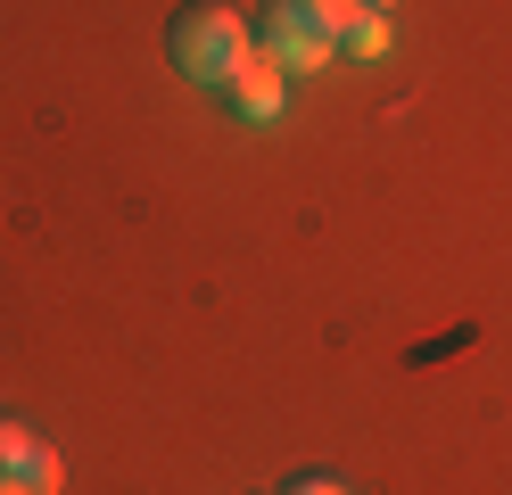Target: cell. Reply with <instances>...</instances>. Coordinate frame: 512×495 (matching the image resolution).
Returning a JSON list of instances; mask_svg holds the SVG:
<instances>
[{
  "label": "cell",
  "mask_w": 512,
  "mask_h": 495,
  "mask_svg": "<svg viewBox=\"0 0 512 495\" xmlns=\"http://www.w3.org/2000/svg\"><path fill=\"white\" fill-rule=\"evenodd\" d=\"M166 58L182 66L190 83H207V91H215L240 58H256V33H248L232 9H223V0H190V9L166 17Z\"/></svg>",
  "instance_id": "cell-1"
},
{
  "label": "cell",
  "mask_w": 512,
  "mask_h": 495,
  "mask_svg": "<svg viewBox=\"0 0 512 495\" xmlns=\"http://www.w3.org/2000/svg\"><path fill=\"white\" fill-rule=\"evenodd\" d=\"M256 50H265L281 75H306V66H323L339 42H331V25L314 17V0H265V17H256Z\"/></svg>",
  "instance_id": "cell-2"
},
{
  "label": "cell",
  "mask_w": 512,
  "mask_h": 495,
  "mask_svg": "<svg viewBox=\"0 0 512 495\" xmlns=\"http://www.w3.org/2000/svg\"><path fill=\"white\" fill-rule=\"evenodd\" d=\"M281 91H290V75H281L265 50H256V58H240L232 75L215 83V99H223V108H232L240 124H273V116H281Z\"/></svg>",
  "instance_id": "cell-3"
},
{
  "label": "cell",
  "mask_w": 512,
  "mask_h": 495,
  "mask_svg": "<svg viewBox=\"0 0 512 495\" xmlns=\"http://www.w3.org/2000/svg\"><path fill=\"white\" fill-rule=\"evenodd\" d=\"M339 50H347V58H389V50H397V42H389V9H356V17L339 25Z\"/></svg>",
  "instance_id": "cell-4"
},
{
  "label": "cell",
  "mask_w": 512,
  "mask_h": 495,
  "mask_svg": "<svg viewBox=\"0 0 512 495\" xmlns=\"http://www.w3.org/2000/svg\"><path fill=\"white\" fill-rule=\"evenodd\" d=\"M25 487H34V495H58V487H67V462H58V446H34V454H25V471H17Z\"/></svg>",
  "instance_id": "cell-5"
},
{
  "label": "cell",
  "mask_w": 512,
  "mask_h": 495,
  "mask_svg": "<svg viewBox=\"0 0 512 495\" xmlns=\"http://www.w3.org/2000/svg\"><path fill=\"white\" fill-rule=\"evenodd\" d=\"M42 438H34V429H25V421H0V479H17L25 471V454H34Z\"/></svg>",
  "instance_id": "cell-6"
},
{
  "label": "cell",
  "mask_w": 512,
  "mask_h": 495,
  "mask_svg": "<svg viewBox=\"0 0 512 495\" xmlns=\"http://www.w3.org/2000/svg\"><path fill=\"white\" fill-rule=\"evenodd\" d=\"M281 495H347V487H339V479H323V471H298Z\"/></svg>",
  "instance_id": "cell-7"
},
{
  "label": "cell",
  "mask_w": 512,
  "mask_h": 495,
  "mask_svg": "<svg viewBox=\"0 0 512 495\" xmlns=\"http://www.w3.org/2000/svg\"><path fill=\"white\" fill-rule=\"evenodd\" d=\"M364 9H397V0H364Z\"/></svg>",
  "instance_id": "cell-8"
}]
</instances>
